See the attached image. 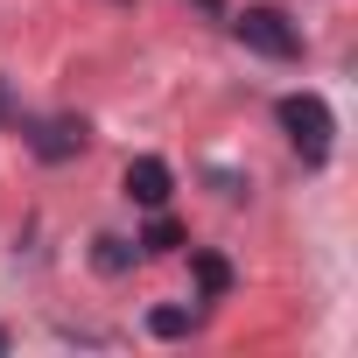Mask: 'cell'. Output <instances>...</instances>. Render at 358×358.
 I'll return each instance as SVG.
<instances>
[{
    "label": "cell",
    "instance_id": "cell-1",
    "mask_svg": "<svg viewBox=\"0 0 358 358\" xmlns=\"http://www.w3.org/2000/svg\"><path fill=\"white\" fill-rule=\"evenodd\" d=\"M274 113H281V134H288V148H295L309 169H323V162H330V134H337L330 106H323L316 92H288Z\"/></svg>",
    "mask_w": 358,
    "mask_h": 358
},
{
    "label": "cell",
    "instance_id": "cell-2",
    "mask_svg": "<svg viewBox=\"0 0 358 358\" xmlns=\"http://www.w3.org/2000/svg\"><path fill=\"white\" fill-rule=\"evenodd\" d=\"M232 29H239V43H246L253 57H267V64H295V57H302V36L288 29L281 8H246V15H232Z\"/></svg>",
    "mask_w": 358,
    "mask_h": 358
},
{
    "label": "cell",
    "instance_id": "cell-3",
    "mask_svg": "<svg viewBox=\"0 0 358 358\" xmlns=\"http://www.w3.org/2000/svg\"><path fill=\"white\" fill-rule=\"evenodd\" d=\"M169 190H176V176H169V162H162V155H141V162H127V197H134V204L162 211V204H169Z\"/></svg>",
    "mask_w": 358,
    "mask_h": 358
},
{
    "label": "cell",
    "instance_id": "cell-4",
    "mask_svg": "<svg viewBox=\"0 0 358 358\" xmlns=\"http://www.w3.org/2000/svg\"><path fill=\"white\" fill-rule=\"evenodd\" d=\"M29 141H36V155H43V162H71V155L85 148V120H43Z\"/></svg>",
    "mask_w": 358,
    "mask_h": 358
},
{
    "label": "cell",
    "instance_id": "cell-5",
    "mask_svg": "<svg viewBox=\"0 0 358 358\" xmlns=\"http://www.w3.org/2000/svg\"><path fill=\"white\" fill-rule=\"evenodd\" d=\"M197 288H204V295H225V288H232V267H225L218 253H197Z\"/></svg>",
    "mask_w": 358,
    "mask_h": 358
},
{
    "label": "cell",
    "instance_id": "cell-6",
    "mask_svg": "<svg viewBox=\"0 0 358 358\" xmlns=\"http://www.w3.org/2000/svg\"><path fill=\"white\" fill-rule=\"evenodd\" d=\"M176 246H183V225H169V218H155L141 232V253H176Z\"/></svg>",
    "mask_w": 358,
    "mask_h": 358
},
{
    "label": "cell",
    "instance_id": "cell-7",
    "mask_svg": "<svg viewBox=\"0 0 358 358\" xmlns=\"http://www.w3.org/2000/svg\"><path fill=\"white\" fill-rule=\"evenodd\" d=\"M92 260H99V274H127V267H134V246H127V239H99Z\"/></svg>",
    "mask_w": 358,
    "mask_h": 358
},
{
    "label": "cell",
    "instance_id": "cell-8",
    "mask_svg": "<svg viewBox=\"0 0 358 358\" xmlns=\"http://www.w3.org/2000/svg\"><path fill=\"white\" fill-rule=\"evenodd\" d=\"M148 330H155V337H183V330H190V309H155Z\"/></svg>",
    "mask_w": 358,
    "mask_h": 358
},
{
    "label": "cell",
    "instance_id": "cell-9",
    "mask_svg": "<svg viewBox=\"0 0 358 358\" xmlns=\"http://www.w3.org/2000/svg\"><path fill=\"white\" fill-rule=\"evenodd\" d=\"M0 120H8V92H0Z\"/></svg>",
    "mask_w": 358,
    "mask_h": 358
},
{
    "label": "cell",
    "instance_id": "cell-10",
    "mask_svg": "<svg viewBox=\"0 0 358 358\" xmlns=\"http://www.w3.org/2000/svg\"><path fill=\"white\" fill-rule=\"evenodd\" d=\"M0 351H8V330H0Z\"/></svg>",
    "mask_w": 358,
    "mask_h": 358
},
{
    "label": "cell",
    "instance_id": "cell-11",
    "mask_svg": "<svg viewBox=\"0 0 358 358\" xmlns=\"http://www.w3.org/2000/svg\"><path fill=\"white\" fill-rule=\"evenodd\" d=\"M204 8H218V0H204Z\"/></svg>",
    "mask_w": 358,
    "mask_h": 358
}]
</instances>
